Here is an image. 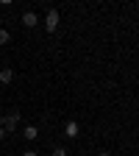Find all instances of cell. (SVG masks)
<instances>
[{
  "label": "cell",
  "mask_w": 139,
  "mask_h": 156,
  "mask_svg": "<svg viewBox=\"0 0 139 156\" xmlns=\"http://www.w3.org/2000/svg\"><path fill=\"white\" fill-rule=\"evenodd\" d=\"M23 136H25L28 142H33V140H39V128H36V126H25V128H23Z\"/></svg>",
  "instance_id": "5"
},
{
  "label": "cell",
  "mask_w": 139,
  "mask_h": 156,
  "mask_svg": "<svg viewBox=\"0 0 139 156\" xmlns=\"http://www.w3.org/2000/svg\"><path fill=\"white\" fill-rule=\"evenodd\" d=\"M78 134H81V126H78L75 120H67L64 123V136L67 140H78Z\"/></svg>",
  "instance_id": "3"
},
{
  "label": "cell",
  "mask_w": 139,
  "mask_h": 156,
  "mask_svg": "<svg viewBox=\"0 0 139 156\" xmlns=\"http://www.w3.org/2000/svg\"><path fill=\"white\" fill-rule=\"evenodd\" d=\"M17 123H19V112L11 109V112L3 117V131H6V134H14V131H17Z\"/></svg>",
  "instance_id": "2"
},
{
  "label": "cell",
  "mask_w": 139,
  "mask_h": 156,
  "mask_svg": "<svg viewBox=\"0 0 139 156\" xmlns=\"http://www.w3.org/2000/svg\"><path fill=\"white\" fill-rule=\"evenodd\" d=\"M19 23H23L25 28H36L39 25V14L36 11H23V20H19Z\"/></svg>",
  "instance_id": "4"
},
{
  "label": "cell",
  "mask_w": 139,
  "mask_h": 156,
  "mask_svg": "<svg viewBox=\"0 0 139 156\" xmlns=\"http://www.w3.org/2000/svg\"><path fill=\"white\" fill-rule=\"evenodd\" d=\"M9 42H11V31L0 28V45H9Z\"/></svg>",
  "instance_id": "7"
},
{
  "label": "cell",
  "mask_w": 139,
  "mask_h": 156,
  "mask_svg": "<svg viewBox=\"0 0 139 156\" xmlns=\"http://www.w3.org/2000/svg\"><path fill=\"white\" fill-rule=\"evenodd\" d=\"M45 31L47 34H53V31H58V23H61V14H58V9H47V14H45Z\"/></svg>",
  "instance_id": "1"
},
{
  "label": "cell",
  "mask_w": 139,
  "mask_h": 156,
  "mask_svg": "<svg viewBox=\"0 0 139 156\" xmlns=\"http://www.w3.org/2000/svg\"><path fill=\"white\" fill-rule=\"evenodd\" d=\"M95 156H111V153L109 151H100V153H95Z\"/></svg>",
  "instance_id": "11"
},
{
  "label": "cell",
  "mask_w": 139,
  "mask_h": 156,
  "mask_svg": "<svg viewBox=\"0 0 139 156\" xmlns=\"http://www.w3.org/2000/svg\"><path fill=\"white\" fill-rule=\"evenodd\" d=\"M6 136H9V134H6L3 128H0V142H3V140H6Z\"/></svg>",
  "instance_id": "10"
},
{
  "label": "cell",
  "mask_w": 139,
  "mask_h": 156,
  "mask_svg": "<svg viewBox=\"0 0 139 156\" xmlns=\"http://www.w3.org/2000/svg\"><path fill=\"white\" fill-rule=\"evenodd\" d=\"M11 81H14V70L3 67V70H0V84H11Z\"/></svg>",
  "instance_id": "6"
},
{
  "label": "cell",
  "mask_w": 139,
  "mask_h": 156,
  "mask_svg": "<svg viewBox=\"0 0 139 156\" xmlns=\"http://www.w3.org/2000/svg\"><path fill=\"white\" fill-rule=\"evenodd\" d=\"M50 156H70V153H67V148L58 145V148H53V153H50Z\"/></svg>",
  "instance_id": "8"
},
{
  "label": "cell",
  "mask_w": 139,
  "mask_h": 156,
  "mask_svg": "<svg viewBox=\"0 0 139 156\" xmlns=\"http://www.w3.org/2000/svg\"><path fill=\"white\" fill-rule=\"evenodd\" d=\"M0 128H3V117H0Z\"/></svg>",
  "instance_id": "12"
},
{
  "label": "cell",
  "mask_w": 139,
  "mask_h": 156,
  "mask_svg": "<svg viewBox=\"0 0 139 156\" xmlns=\"http://www.w3.org/2000/svg\"><path fill=\"white\" fill-rule=\"evenodd\" d=\"M23 156H39V153H36V151H25Z\"/></svg>",
  "instance_id": "9"
}]
</instances>
